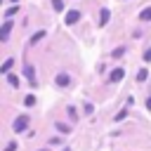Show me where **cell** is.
<instances>
[{"label":"cell","instance_id":"6da1fadb","mask_svg":"<svg viewBox=\"0 0 151 151\" xmlns=\"http://www.w3.org/2000/svg\"><path fill=\"white\" fill-rule=\"evenodd\" d=\"M12 127H14V132H24V130L28 127V116H19V118L14 120Z\"/></svg>","mask_w":151,"mask_h":151},{"label":"cell","instance_id":"7a4b0ae2","mask_svg":"<svg viewBox=\"0 0 151 151\" xmlns=\"http://www.w3.org/2000/svg\"><path fill=\"white\" fill-rule=\"evenodd\" d=\"M12 26H14V24H12L9 19H7L5 24H2V31H0V42H7V38H9V31H12Z\"/></svg>","mask_w":151,"mask_h":151},{"label":"cell","instance_id":"3957f363","mask_svg":"<svg viewBox=\"0 0 151 151\" xmlns=\"http://www.w3.org/2000/svg\"><path fill=\"white\" fill-rule=\"evenodd\" d=\"M24 76L28 78V83H31L33 87L38 85V80H35V71H33V66H31V64H26V66H24Z\"/></svg>","mask_w":151,"mask_h":151},{"label":"cell","instance_id":"277c9868","mask_svg":"<svg viewBox=\"0 0 151 151\" xmlns=\"http://www.w3.org/2000/svg\"><path fill=\"white\" fill-rule=\"evenodd\" d=\"M78 19H80V12H78V9H71V12H66V19H64V21H66L68 26H73Z\"/></svg>","mask_w":151,"mask_h":151},{"label":"cell","instance_id":"5b68a950","mask_svg":"<svg viewBox=\"0 0 151 151\" xmlns=\"http://www.w3.org/2000/svg\"><path fill=\"white\" fill-rule=\"evenodd\" d=\"M123 76H125L123 68H113V71L109 73V80H111V83H118V80H123Z\"/></svg>","mask_w":151,"mask_h":151},{"label":"cell","instance_id":"8992f818","mask_svg":"<svg viewBox=\"0 0 151 151\" xmlns=\"http://www.w3.org/2000/svg\"><path fill=\"white\" fill-rule=\"evenodd\" d=\"M54 83H57L59 87H66V85L71 83V78H68V73H57V78H54Z\"/></svg>","mask_w":151,"mask_h":151},{"label":"cell","instance_id":"52a82bcc","mask_svg":"<svg viewBox=\"0 0 151 151\" xmlns=\"http://www.w3.org/2000/svg\"><path fill=\"white\" fill-rule=\"evenodd\" d=\"M109 19H111V9H106V7H104V9L99 12V26H106V24H109Z\"/></svg>","mask_w":151,"mask_h":151},{"label":"cell","instance_id":"ba28073f","mask_svg":"<svg viewBox=\"0 0 151 151\" xmlns=\"http://www.w3.org/2000/svg\"><path fill=\"white\" fill-rule=\"evenodd\" d=\"M139 19H142V21H151V7H144V9L139 12Z\"/></svg>","mask_w":151,"mask_h":151},{"label":"cell","instance_id":"9c48e42d","mask_svg":"<svg viewBox=\"0 0 151 151\" xmlns=\"http://www.w3.org/2000/svg\"><path fill=\"white\" fill-rule=\"evenodd\" d=\"M42 38H45V31H38V33H33V35H31V45H35V42H38V40H42Z\"/></svg>","mask_w":151,"mask_h":151},{"label":"cell","instance_id":"30bf717a","mask_svg":"<svg viewBox=\"0 0 151 151\" xmlns=\"http://www.w3.org/2000/svg\"><path fill=\"white\" fill-rule=\"evenodd\" d=\"M12 64H14V59H7V61L2 64V68H0V73H5V76H7V73H9V68H12Z\"/></svg>","mask_w":151,"mask_h":151},{"label":"cell","instance_id":"8fae6325","mask_svg":"<svg viewBox=\"0 0 151 151\" xmlns=\"http://www.w3.org/2000/svg\"><path fill=\"white\" fill-rule=\"evenodd\" d=\"M146 78H149V71H146V68H139V71H137V80H139V83H144Z\"/></svg>","mask_w":151,"mask_h":151},{"label":"cell","instance_id":"7c38bea8","mask_svg":"<svg viewBox=\"0 0 151 151\" xmlns=\"http://www.w3.org/2000/svg\"><path fill=\"white\" fill-rule=\"evenodd\" d=\"M17 12H19V5H12V7H7V9H5V17H14Z\"/></svg>","mask_w":151,"mask_h":151},{"label":"cell","instance_id":"4fadbf2b","mask_svg":"<svg viewBox=\"0 0 151 151\" xmlns=\"http://www.w3.org/2000/svg\"><path fill=\"white\" fill-rule=\"evenodd\" d=\"M125 118H127V111L123 109V111H118V113H116V118H113V120H116V123H123Z\"/></svg>","mask_w":151,"mask_h":151},{"label":"cell","instance_id":"5bb4252c","mask_svg":"<svg viewBox=\"0 0 151 151\" xmlns=\"http://www.w3.org/2000/svg\"><path fill=\"white\" fill-rule=\"evenodd\" d=\"M57 130H59L61 134H68V132H71V127H68L66 123H57Z\"/></svg>","mask_w":151,"mask_h":151},{"label":"cell","instance_id":"9a60e30c","mask_svg":"<svg viewBox=\"0 0 151 151\" xmlns=\"http://www.w3.org/2000/svg\"><path fill=\"white\" fill-rule=\"evenodd\" d=\"M7 80H9V85H12V87H17V85H19V76H12V73H7Z\"/></svg>","mask_w":151,"mask_h":151},{"label":"cell","instance_id":"2e32d148","mask_svg":"<svg viewBox=\"0 0 151 151\" xmlns=\"http://www.w3.org/2000/svg\"><path fill=\"white\" fill-rule=\"evenodd\" d=\"M66 113H68V118H71V120H78V111H76L73 106H68V109H66Z\"/></svg>","mask_w":151,"mask_h":151},{"label":"cell","instance_id":"e0dca14e","mask_svg":"<svg viewBox=\"0 0 151 151\" xmlns=\"http://www.w3.org/2000/svg\"><path fill=\"white\" fill-rule=\"evenodd\" d=\"M52 7H54L57 12H64V2H61V0H52Z\"/></svg>","mask_w":151,"mask_h":151},{"label":"cell","instance_id":"ac0fdd59","mask_svg":"<svg viewBox=\"0 0 151 151\" xmlns=\"http://www.w3.org/2000/svg\"><path fill=\"white\" fill-rule=\"evenodd\" d=\"M123 54H125V47H116V50H113V57H116V59L123 57Z\"/></svg>","mask_w":151,"mask_h":151},{"label":"cell","instance_id":"d6986e66","mask_svg":"<svg viewBox=\"0 0 151 151\" xmlns=\"http://www.w3.org/2000/svg\"><path fill=\"white\" fill-rule=\"evenodd\" d=\"M24 104H26V106H33V104H35V97H33V94H28V97L24 99Z\"/></svg>","mask_w":151,"mask_h":151},{"label":"cell","instance_id":"ffe728a7","mask_svg":"<svg viewBox=\"0 0 151 151\" xmlns=\"http://www.w3.org/2000/svg\"><path fill=\"white\" fill-rule=\"evenodd\" d=\"M50 144H52V146H57V144H61V137H52V139H50Z\"/></svg>","mask_w":151,"mask_h":151},{"label":"cell","instance_id":"44dd1931","mask_svg":"<svg viewBox=\"0 0 151 151\" xmlns=\"http://www.w3.org/2000/svg\"><path fill=\"white\" fill-rule=\"evenodd\" d=\"M14 149H17V142H9V144L5 146V151H14Z\"/></svg>","mask_w":151,"mask_h":151},{"label":"cell","instance_id":"7402d4cb","mask_svg":"<svg viewBox=\"0 0 151 151\" xmlns=\"http://www.w3.org/2000/svg\"><path fill=\"white\" fill-rule=\"evenodd\" d=\"M92 111H94V106H92V104L87 101V104H85V113H92Z\"/></svg>","mask_w":151,"mask_h":151},{"label":"cell","instance_id":"603a6c76","mask_svg":"<svg viewBox=\"0 0 151 151\" xmlns=\"http://www.w3.org/2000/svg\"><path fill=\"white\" fill-rule=\"evenodd\" d=\"M144 61H151V50H146V52H144Z\"/></svg>","mask_w":151,"mask_h":151},{"label":"cell","instance_id":"cb8c5ba5","mask_svg":"<svg viewBox=\"0 0 151 151\" xmlns=\"http://www.w3.org/2000/svg\"><path fill=\"white\" fill-rule=\"evenodd\" d=\"M146 109L151 111V94H149V99H146Z\"/></svg>","mask_w":151,"mask_h":151},{"label":"cell","instance_id":"d4e9b609","mask_svg":"<svg viewBox=\"0 0 151 151\" xmlns=\"http://www.w3.org/2000/svg\"><path fill=\"white\" fill-rule=\"evenodd\" d=\"M64 151H71V149H64Z\"/></svg>","mask_w":151,"mask_h":151},{"label":"cell","instance_id":"484cf974","mask_svg":"<svg viewBox=\"0 0 151 151\" xmlns=\"http://www.w3.org/2000/svg\"><path fill=\"white\" fill-rule=\"evenodd\" d=\"M42 151H47V149H42Z\"/></svg>","mask_w":151,"mask_h":151}]
</instances>
